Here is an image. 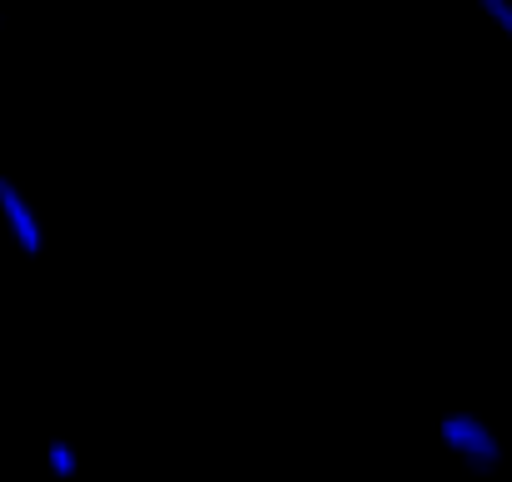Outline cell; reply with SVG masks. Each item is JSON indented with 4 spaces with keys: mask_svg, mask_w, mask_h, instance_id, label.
Listing matches in <instances>:
<instances>
[{
    "mask_svg": "<svg viewBox=\"0 0 512 482\" xmlns=\"http://www.w3.org/2000/svg\"><path fill=\"white\" fill-rule=\"evenodd\" d=\"M437 447H442L447 457H457L472 477H492V472L507 462L502 432H497L482 412H472V407H447V412L437 417Z\"/></svg>",
    "mask_w": 512,
    "mask_h": 482,
    "instance_id": "6da1fadb",
    "label": "cell"
},
{
    "mask_svg": "<svg viewBox=\"0 0 512 482\" xmlns=\"http://www.w3.org/2000/svg\"><path fill=\"white\" fill-rule=\"evenodd\" d=\"M0 211H6V226L16 231L21 252H41V221H36V211H31L26 191H21L11 176H0Z\"/></svg>",
    "mask_w": 512,
    "mask_h": 482,
    "instance_id": "7a4b0ae2",
    "label": "cell"
},
{
    "mask_svg": "<svg viewBox=\"0 0 512 482\" xmlns=\"http://www.w3.org/2000/svg\"><path fill=\"white\" fill-rule=\"evenodd\" d=\"M482 16L492 21V31L502 41H512V0H482Z\"/></svg>",
    "mask_w": 512,
    "mask_h": 482,
    "instance_id": "3957f363",
    "label": "cell"
},
{
    "mask_svg": "<svg viewBox=\"0 0 512 482\" xmlns=\"http://www.w3.org/2000/svg\"><path fill=\"white\" fill-rule=\"evenodd\" d=\"M46 462H51V472H56V477H76V467H81V462H76V452H71V442H61V437L46 447Z\"/></svg>",
    "mask_w": 512,
    "mask_h": 482,
    "instance_id": "277c9868",
    "label": "cell"
}]
</instances>
